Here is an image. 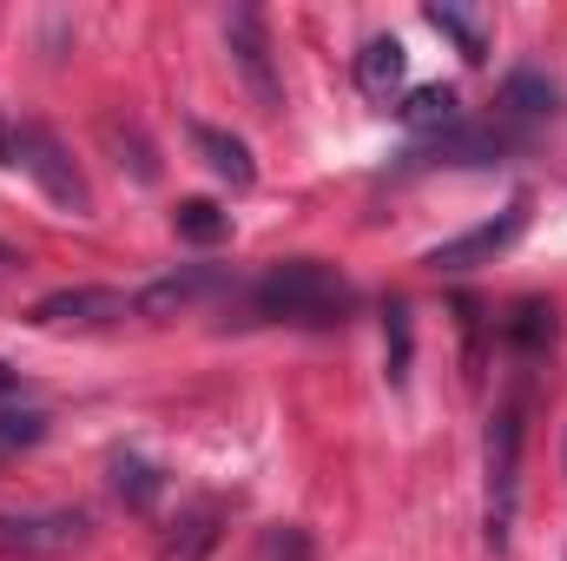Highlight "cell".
Wrapping results in <instances>:
<instances>
[{
    "label": "cell",
    "instance_id": "7a4b0ae2",
    "mask_svg": "<svg viewBox=\"0 0 567 561\" xmlns=\"http://www.w3.org/2000/svg\"><path fill=\"white\" fill-rule=\"evenodd\" d=\"M251 297H258L265 317H290V324H343L350 304H357L350 278L337 265H323V258H284L258 278Z\"/></svg>",
    "mask_w": 567,
    "mask_h": 561
},
{
    "label": "cell",
    "instance_id": "d6986e66",
    "mask_svg": "<svg viewBox=\"0 0 567 561\" xmlns=\"http://www.w3.org/2000/svg\"><path fill=\"white\" fill-rule=\"evenodd\" d=\"M390 384L403 390L410 384V304H390Z\"/></svg>",
    "mask_w": 567,
    "mask_h": 561
},
{
    "label": "cell",
    "instance_id": "44dd1931",
    "mask_svg": "<svg viewBox=\"0 0 567 561\" xmlns=\"http://www.w3.org/2000/svg\"><path fill=\"white\" fill-rule=\"evenodd\" d=\"M7 145H13V133H7V126H0V159H7Z\"/></svg>",
    "mask_w": 567,
    "mask_h": 561
},
{
    "label": "cell",
    "instance_id": "5b68a950",
    "mask_svg": "<svg viewBox=\"0 0 567 561\" xmlns=\"http://www.w3.org/2000/svg\"><path fill=\"white\" fill-rule=\"evenodd\" d=\"M528 232V198H515L502 218H482V225H468L462 238H442L435 252H429L423 265L435 272V278H455V272H475V265H495L515 238Z\"/></svg>",
    "mask_w": 567,
    "mask_h": 561
},
{
    "label": "cell",
    "instance_id": "e0dca14e",
    "mask_svg": "<svg viewBox=\"0 0 567 561\" xmlns=\"http://www.w3.org/2000/svg\"><path fill=\"white\" fill-rule=\"evenodd\" d=\"M423 20L435 27V33H449V40L462 47V60H468V67H482V60H488V33H482L468 13H455V7H429Z\"/></svg>",
    "mask_w": 567,
    "mask_h": 561
},
{
    "label": "cell",
    "instance_id": "8fae6325",
    "mask_svg": "<svg viewBox=\"0 0 567 561\" xmlns=\"http://www.w3.org/2000/svg\"><path fill=\"white\" fill-rule=\"evenodd\" d=\"M192 145L205 152V165H212L218 178H231V185H251V178H258L251 145L238 140V133H225V126H192Z\"/></svg>",
    "mask_w": 567,
    "mask_h": 561
},
{
    "label": "cell",
    "instance_id": "7c38bea8",
    "mask_svg": "<svg viewBox=\"0 0 567 561\" xmlns=\"http://www.w3.org/2000/svg\"><path fill=\"white\" fill-rule=\"evenodd\" d=\"M113 496H120L126 509H140V516H145V509H152V502L165 496V476H158V469H152L145 456L120 449V456H113Z\"/></svg>",
    "mask_w": 567,
    "mask_h": 561
},
{
    "label": "cell",
    "instance_id": "ba28073f",
    "mask_svg": "<svg viewBox=\"0 0 567 561\" xmlns=\"http://www.w3.org/2000/svg\"><path fill=\"white\" fill-rule=\"evenodd\" d=\"M133 297L126 290H100V284H73V290H53L33 304V324H113L126 317Z\"/></svg>",
    "mask_w": 567,
    "mask_h": 561
},
{
    "label": "cell",
    "instance_id": "6da1fadb",
    "mask_svg": "<svg viewBox=\"0 0 567 561\" xmlns=\"http://www.w3.org/2000/svg\"><path fill=\"white\" fill-rule=\"evenodd\" d=\"M522 442H528V384H515L488 410V436H482V529L495 555L508 549L522 509Z\"/></svg>",
    "mask_w": 567,
    "mask_h": 561
},
{
    "label": "cell",
    "instance_id": "ac0fdd59",
    "mask_svg": "<svg viewBox=\"0 0 567 561\" xmlns=\"http://www.w3.org/2000/svg\"><path fill=\"white\" fill-rule=\"evenodd\" d=\"M47 436V410H0V456H20Z\"/></svg>",
    "mask_w": 567,
    "mask_h": 561
},
{
    "label": "cell",
    "instance_id": "7402d4cb",
    "mask_svg": "<svg viewBox=\"0 0 567 561\" xmlns=\"http://www.w3.org/2000/svg\"><path fill=\"white\" fill-rule=\"evenodd\" d=\"M0 265H13V252H7V238H0Z\"/></svg>",
    "mask_w": 567,
    "mask_h": 561
},
{
    "label": "cell",
    "instance_id": "2e32d148",
    "mask_svg": "<svg viewBox=\"0 0 567 561\" xmlns=\"http://www.w3.org/2000/svg\"><path fill=\"white\" fill-rule=\"evenodd\" d=\"M502 330H508L522 350H548V344H555V304H542V297H522V304H515V317H508Z\"/></svg>",
    "mask_w": 567,
    "mask_h": 561
},
{
    "label": "cell",
    "instance_id": "3957f363",
    "mask_svg": "<svg viewBox=\"0 0 567 561\" xmlns=\"http://www.w3.org/2000/svg\"><path fill=\"white\" fill-rule=\"evenodd\" d=\"M7 165H20L60 212H73V218H86L93 212V185H86V172L73 165V152L53 140L47 126H33V120H20L13 126V145H7Z\"/></svg>",
    "mask_w": 567,
    "mask_h": 561
},
{
    "label": "cell",
    "instance_id": "9a60e30c",
    "mask_svg": "<svg viewBox=\"0 0 567 561\" xmlns=\"http://www.w3.org/2000/svg\"><path fill=\"white\" fill-rule=\"evenodd\" d=\"M502 100L515 106V113H528V120H542V113H555L561 106V86L548 80V73H508V86H502Z\"/></svg>",
    "mask_w": 567,
    "mask_h": 561
},
{
    "label": "cell",
    "instance_id": "ffe728a7",
    "mask_svg": "<svg viewBox=\"0 0 567 561\" xmlns=\"http://www.w3.org/2000/svg\"><path fill=\"white\" fill-rule=\"evenodd\" d=\"M7 390H20V370H7V364H0V397H7Z\"/></svg>",
    "mask_w": 567,
    "mask_h": 561
},
{
    "label": "cell",
    "instance_id": "52a82bcc",
    "mask_svg": "<svg viewBox=\"0 0 567 561\" xmlns=\"http://www.w3.org/2000/svg\"><path fill=\"white\" fill-rule=\"evenodd\" d=\"M403 80H410L403 40H396V33H370V40L357 47V93L377 100V106H390V100L403 93Z\"/></svg>",
    "mask_w": 567,
    "mask_h": 561
},
{
    "label": "cell",
    "instance_id": "4fadbf2b",
    "mask_svg": "<svg viewBox=\"0 0 567 561\" xmlns=\"http://www.w3.org/2000/svg\"><path fill=\"white\" fill-rule=\"evenodd\" d=\"M455 120H462L455 86H416V93L403 100V126H416V133H442V126H455Z\"/></svg>",
    "mask_w": 567,
    "mask_h": 561
},
{
    "label": "cell",
    "instance_id": "5bb4252c",
    "mask_svg": "<svg viewBox=\"0 0 567 561\" xmlns=\"http://www.w3.org/2000/svg\"><path fill=\"white\" fill-rule=\"evenodd\" d=\"M172 225H178V238H192V245H218V238H231V212L212 205V198H185V205L172 212Z\"/></svg>",
    "mask_w": 567,
    "mask_h": 561
},
{
    "label": "cell",
    "instance_id": "30bf717a",
    "mask_svg": "<svg viewBox=\"0 0 567 561\" xmlns=\"http://www.w3.org/2000/svg\"><path fill=\"white\" fill-rule=\"evenodd\" d=\"M218 522H225V509H218V502H192V509L172 522V536H165L158 561H198L212 542H218Z\"/></svg>",
    "mask_w": 567,
    "mask_h": 561
},
{
    "label": "cell",
    "instance_id": "277c9868",
    "mask_svg": "<svg viewBox=\"0 0 567 561\" xmlns=\"http://www.w3.org/2000/svg\"><path fill=\"white\" fill-rule=\"evenodd\" d=\"M93 542L86 509H0V561H60Z\"/></svg>",
    "mask_w": 567,
    "mask_h": 561
},
{
    "label": "cell",
    "instance_id": "9c48e42d",
    "mask_svg": "<svg viewBox=\"0 0 567 561\" xmlns=\"http://www.w3.org/2000/svg\"><path fill=\"white\" fill-rule=\"evenodd\" d=\"M218 284V272H172V278H158V284H145L140 297H133V310H145V317H172V310H192L205 290Z\"/></svg>",
    "mask_w": 567,
    "mask_h": 561
},
{
    "label": "cell",
    "instance_id": "8992f818",
    "mask_svg": "<svg viewBox=\"0 0 567 561\" xmlns=\"http://www.w3.org/2000/svg\"><path fill=\"white\" fill-rule=\"evenodd\" d=\"M225 47H231V60H238V73H245L251 100H258L265 113H278V106H284V86H278V67H271V40H265V20H258L251 7H238V13L225 20Z\"/></svg>",
    "mask_w": 567,
    "mask_h": 561
}]
</instances>
